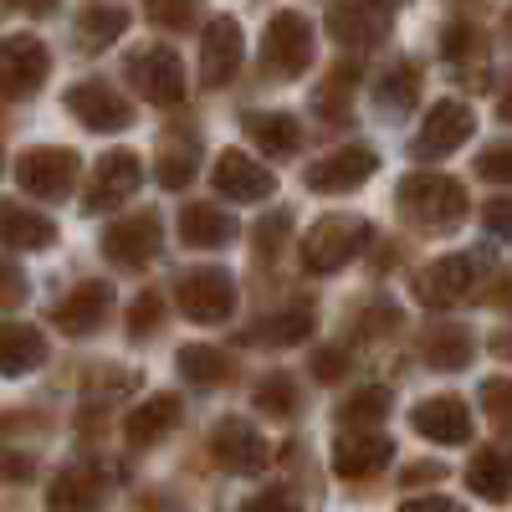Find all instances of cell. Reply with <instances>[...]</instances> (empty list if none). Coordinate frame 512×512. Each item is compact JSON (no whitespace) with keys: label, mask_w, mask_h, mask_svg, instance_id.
Segmentation results:
<instances>
[{"label":"cell","mask_w":512,"mask_h":512,"mask_svg":"<svg viewBox=\"0 0 512 512\" xmlns=\"http://www.w3.org/2000/svg\"><path fill=\"white\" fill-rule=\"evenodd\" d=\"M395 200H400V216L415 221V226H425V231H451L466 216L461 180L436 175V169H415V175H405L400 190H395Z\"/></svg>","instance_id":"obj_1"},{"label":"cell","mask_w":512,"mask_h":512,"mask_svg":"<svg viewBox=\"0 0 512 512\" xmlns=\"http://www.w3.org/2000/svg\"><path fill=\"white\" fill-rule=\"evenodd\" d=\"M364 246H369V221H359V216H323L308 231V241H303V267L308 272H338V267H349Z\"/></svg>","instance_id":"obj_2"},{"label":"cell","mask_w":512,"mask_h":512,"mask_svg":"<svg viewBox=\"0 0 512 512\" xmlns=\"http://www.w3.org/2000/svg\"><path fill=\"white\" fill-rule=\"evenodd\" d=\"M262 67L277 77V82H292L313 67V26L297 16V11H282L272 16L267 26V41H262Z\"/></svg>","instance_id":"obj_3"},{"label":"cell","mask_w":512,"mask_h":512,"mask_svg":"<svg viewBox=\"0 0 512 512\" xmlns=\"http://www.w3.org/2000/svg\"><path fill=\"white\" fill-rule=\"evenodd\" d=\"M175 297H180L185 318H195V323H226L231 308H236V282L221 267H195V272L180 277Z\"/></svg>","instance_id":"obj_4"},{"label":"cell","mask_w":512,"mask_h":512,"mask_svg":"<svg viewBox=\"0 0 512 512\" xmlns=\"http://www.w3.org/2000/svg\"><path fill=\"white\" fill-rule=\"evenodd\" d=\"M123 77L134 82V93L149 103H180L185 98V62L169 52V47H144L128 57Z\"/></svg>","instance_id":"obj_5"},{"label":"cell","mask_w":512,"mask_h":512,"mask_svg":"<svg viewBox=\"0 0 512 512\" xmlns=\"http://www.w3.org/2000/svg\"><path fill=\"white\" fill-rule=\"evenodd\" d=\"M52 72V52L36 36H6L0 41V98H31Z\"/></svg>","instance_id":"obj_6"},{"label":"cell","mask_w":512,"mask_h":512,"mask_svg":"<svg viewBox=\"0 0 512 512\" xmlns=\"http://www.w3.org/2000/svg\"><path fill=\"white\" fill-rule=\"evenodd\" d=\"M16 180H21V190H31L36 200H62V195L77 185V154H72V149H57V144L26 149V154L16 159Z\"/></svg>","instance_id":"obj_7"},{"label":"cell","mask_w":512,"mask_h":512,"mask_svg":"<svg viewBox=\"0 0 512 512\" xmlns=\"http://www.w3.org/2000/svg\"><path fill=\"white\" fill-rule=\"evenodd\" d=\"M374 169H379V154L364 149V144H349V149H333L328 159L308 164L303 169V185L318 190V195H349V190H359L374 175Z\"/></svg>","instance_id":"obj_8"},{"label":"cell","mask_w":512,"mask_h":512,"mask_svg":"<svg viewBox=\"0 0 512 512\" xmlns=\"http://www.w3.org/2000/svg\"><path fill=\"white\" fill-rule=\"evenodd\" d=\"M472 134H477L472 108L456 103V98H446V103H436L431 113H425V123H420V134H415L410 154H415V159H441V154L461 149Z\"/></svg>","instance_id":"obj_9"},{"label":"cell","mask_w":512,"mask_h":512,"mask_svg":"<svg viewBox=\"0 0 512 512\" xmlns=\"http://www.w3.org/2000/svg\"><path fill=\"white\" fill-rule=\"evenodd\" d=\"M210 456H216L226 472H262V466L272 461V446L262 441V431H256L251 420H236V415H226V420H216V431H210Z\"/></svg>","instance_id":"obj_10"},{"label":"cell","mask_w":512,"mask_h":512,"mask_svg":"<svg viewBox=\"0 0 512 512\" xmlns=\"http://www.w3.org/2000/svg\"><path fill=\"white\" fill-rule=\"evenodd\" d=\"M67 113L82 118V123L93 128V134H113V128H128V123H134V108H128V98L113 88V82H103V77L77 82V88L67 93Z\"/></svg>","instance_id":"obj_11"},{"label":"cell","mask_w":512,"mask_h":512,"mask_svg":"<svg viewBox=\"0 0 512 512\" xmlns=\"http://www.w3.org/2000/svg\"><path fill=\"white\" fill-rule=\"evenodd\" d=\"M472 292H477V262L472 256H441V262H431L415 277V297L425 308H451Z\"/></svg>","instance_id":"obj_12"},{"label":"cell","mask_w":512,"mask_h":512,"mask_svg":"<svg viewBox=\"0 0 512 512\" xmlns=\"http://www.w3.org/2000/svg\"><path fill=\"white\" fill-rule=\"evenodd\" d=\"M159 251V216L154 210H139V216H123L103 231V256L113 267H144Z\"/></svg>","instance_id":"obj_13"},{"label":"cell","mask_w":512,"mask_h":512,"mask_svg":"<svg viewBox=\"0 0 512 512\" xmlns=\"http://www.w3.org/2000/svg\"><path fill=\"white\" fill-rule=\"evenodd\" d=\"M108 313H113V287L108 282H77L52 308V323L62 333H72V338H88V333H98L108 323Z\"/></svg>","instance_id":"obj_14"},{"label":"cell","mask_w":512,"mask_h":512,"mask_svg":"<svg viewBox=\"0 0 512 512\" xmlns=\"http://www.w3.org/2000/svg\"><path fill=\"white\" fill-rule=\"evenodd\" d=\"M241 67V26L231 16H216L200 36V77L205 88H226Z\"/></svg>","instance_id":"obj_15"},{"label":"cell","mask_w":512,"mask_h":512,"mask_svg":"<svg viewBox=\"0 0 512 512\" xmlns=\"http://www.w3.org/2000/svg\"><path fill=\"white\" fill-rule=\"evenodd\" d=\"M410 425H415L425 441H441V446L472 441V410H466V400H456V395L420 400V405L410 410Z\"/></svg>","instance_id":"obj_16"},{"label":"cell","mask_w":512,"mask_h":512,"mask_svg":"<svg viewBox=\"0 0 512 512\" xmlns=\"http://www.w3.org/2000/svg\"><path fill=\"white\" fill-rule=\"evenodd\" d=\"M139 185H144V164H139V154H128V149L103 154L98 169H93V185H88V210H108V205L128 200Z\"/></svg>","instance_id":"obj_17"},{"label":"cell","mask_w":512,"mask_h":512,"mask_svg":"<svg viewBox=\"0 0 512 512\" xmlns=\"http://www.w3.org/2000/svg\"><path fill=\"white\" fill-rule=\"evenodd\" d=\"M216 190L226 195V200H267L272 190H277V175L267 164H256V159H246V154H236V149H226L221 159H216Z\"/></svg>","instance_id":"obj_18"},{"label":"cell","mask_w":512,"mask_h":512,"mask_svg":"<svg viewBox=\"0 0 512 512\" xmlns=\"http://www.w3.org/2000/svg\"><path fill=\"white\" fill-rule=\"evenodd\" d=\"M57 241V221L21 200H0V246L11 251H47Z\"/></svg>","instance_id":"obj_19"},{"label":"cell","mask_w":512,"mask_h":512,"mask_svg":"<svg viewBox=\"0 0 512 512\" xmlns=\"http://www.w3.org/2000/svg\"><path fill=\"white\" fill-rule=\"evenodd\" d=\"M395 26L390 6H333L328 11V36H338L344 47H374Z\"/></svg>","instance_id":"obj_20"},{"label":"cell","mask_w":512,"mask_h":512,"mask_svg":"<svg viewBox=\"0 0 512 512\" xmlns=\"http://www.w3.org/2000/svg\"><path fill=\"white\" fill-rule=\"evenodd\" d=\"M47 364V333L36 323H0V374H31Z\"/></svg>","instance_id":"obj_21"},{"label":"cell","mask_w":512,"mask_h":512,"mask_svg":"<svg viewBox=\"0 0 512 512\" xmlns=\"http://www.w3.org/2000/svg\"><path fill=\"white\" fill-rule=\"evenodd\" d=\"M175 425H180V400L175 395H154V400L128 410L123 436H128V446H154V441H164L169 431H175Z\"/></svg>","instance_id":"obj_22"},{"label":"cell","mask_w":512,"mask_h":512,"mask_svg":"<svg viewBox=\"0 0 512 512\" xmlns=\"http://www.w3.org/2000/svg\"><path fill=\"white\" fill-rule=\"evenodd\" d=\"M180 236H185V246H205V251H216V246H231V241H236V221L226 216L221 205L195 200V205H185V210H180Z\"/></svg>","instance_id":"obj_23"},{"label":"cell","mask_w":512,"mask_h":512,"mask_svg":"<svg viewBox=\"0 0 512 512\" xmlns=\"http://www.w3.org/2000/svg\"><path fill=\"white\" fill-rule=\"evenodd\" d=\"M390 461V441L384 436H374V431H359V436H344L333 446V472L338 477H374L379 466Z\"/></svg>","instance_id":"obj_24"},{"label":"cell","mask_w":512,"mask_h":512,"mask_svg":"<svg viewBox=\"0 0 512 512\" xmlns=\"http://www.w3.org/2000/svg\"><path fill=\"white\" fill-rule=\"evenodd\" d=\"M466 482H472V492L487 497V502H507V492H512V446L477 451L472 466H466Z\"/></svg>","instance_id":"obj_25"},{"label":"cell","mask_w":512,"mask_h":512,"mask_svg":"<svg viewBox=\"0 0 512 512\" xmlns=\"http://www.w3.org/2000/svg\"><path fill=\"white\" fill-rule=\"evenodd\" d=\"M246 139L262 154H297L303 149V123L292 113H246Z\"/></svg>","instance_id":"obj_26"},{"label":"cell","mask_w":512,"mask_h":512,"mask_svg":"<svg viewBox=\"0 0 512 512\" xmlns=\"http://www.w3.org/2000/svg\"><path fill=\"white\" fill-rule=\"evenodd\" d=\"M103 497H108V487H103V477L93 472V466H72V472H62L57 487L47 492L52 512H88V507H98Z\"/></svg>","instance_id":"obj_27"},{"label":"cell","mask_w":512,"mask_h":512,"mask_svg":"<svg viewBox=\"0 0 512 512\" xmlns=\"http://www.w3.org/2000/svg\"><path fill=\"white\" fill-rule=\"evenodd\" d=\"M472 354H477V338L461 323H441V328L425 333V364L431 369H466Z\"/></svg>","instance_id":"obj_28"},{"label":"cell","mask_w":512,"mask_h":512,"mask_svg":"<svg viewBox=\"0 0 512 512\" xmlns=\"http://www.w3.org/2000/svg\"><path fill=\"white\" fill-rule=\"evenodd\" d=\"M313 333V313L308 308H292V313H277V318H262L256 328L241 333V344H267V349H287V344H303Z\"/></svg>","instance_id":"obj_29"},{"label":"cell","mask_w":512,"mask_h":512,"mask_svg":"<svg viewBox=\"0 0 512 512\" xmlns=\"http://www.w3.org/2000/svg\"><path fill=\"white\" fill-rule=\"evenodd\" d=\"M180 374L190 384H200V390H216V384L231 379V359L221 349H210V344H185L180 349Z\"/></svg>","instance_id":"obj_30"},{"label":"cell","mask_w":512,"mask_h":512,"mask_svg":"<svg viewBox=\"0 0 512 512\" xmlns=\"http://www.w3.org/2000/svg\"><path fill=\"white\" fill-rule=\"evenodd\" d=\"M374 98H379L384 113H405V108H415V98H420V72H415V62H395L390 72L374 82Z\"/></svg>","instance_id":"obj_31"},{"label":"cell","mask_w":512,"mask_h":512,"mask_svg":"<svg viewBox=\"0 0 512 512\" xmlns=\"http://www.w3.org/2000/svg\"><path fill=\"white\" fill-rule=\"evenodd\" d=\"M128 26V11L123 6H88L77 16V36H82V52H98Z\"/></svg>","instance_id":"obj_32"},{"label":"cell","mask_w":512,"mask_h":512,"mask_svg":"<svg viewBox=\"0 0 512 512\" xmlns=\"http://www.w3.org/2000/svg\"><path fill=\"white\" fill-rule=\"evenodd\" d=\"M256 405H262L267 415H292L297 410V384L287 379V374H267L262 384H256Z\"/></svg>","instance_id":"obj_33"},{"label":"cell","mask_w":512,"mask_h":512,"mask_svg":"<svg viewBox=\"0 0 512 512\" xmlns=\"http://www.w3.org/2000/svg\"><path fill=\"white\" fill-rule=\"evenodd\" d=\"M338 415H344V425L384 420V415H390V390H379V384H374V390H359V395H349V405L338 410Z\"/></svg>","instance_id":"obj_34"},{"label":"cell","mask_w":512,"mask_h":512,"mask_svg":"<svg viewBox=\"0 0 512 512\" xmlns=\"http://www.w3.org/2000/svg\"><path fill=\"white\" fill-rule=\"evenodd\" d=\"M287 231H292V210H277V216H262L256 221V256H272V251H282V241H287Z\"/></svg>","instance_id":"obj_35"},{"label":"cell","mask_w":512,"mask_h":512,"mask_svg":"<svg viewBox=\"0 0 512 512\" xmlns=\"http://www.w3.org/2000/svg\"><path fill=\"white\" fill-rule=\"evenodd\" d=\"M482 405H487V415L502 425V431H512V379H487L482 384Z\"/></svg>","instance_id":"obj_36"},{"label":"cell","mask_w":512,"mask_h":512,"mask_svg":"<svg viewBox=\"0 0 512 512\" xmlns=\"http://www.w3.org/2000/svg\"><path fill=\"white\" fill-rule=\"evenodd\" d=\"M477 175L492 180V185H512V144H492V149H482Z\"/></svg>","instance_id":"obj_37"},{"label":"cell","mask_w":512,"mask_h":512,"mask_svg":"<svg viewBox=\"0 0 512 512\" xmlns=\"http://www.w3.org/2000/svg\"><path fill=\"white\" fill-rule=\"evenodd\" d=\"M159 313H164V303L154 292H144L134 308H128V338H149L154 328H159Z\"/></svg>","instance_id":"obj_38"},{"label":"cell","mask_w":512,"mask_h":512,"mask_svg":"<svg viewBox=\"0 0 512 512\" xmlns=\"http://www.w3.org/2000/svg\"><path fill=\"white\" fill-rule=\"evenodd\" d=\"M482 226L492 236H512V200H487L482 205Z\"/></svg>","instance_id":"obj_39"},{"label":"cell","mask_w":512,"mask_h":512,"mask_svg":"<svg viewBox=\"0 0 512 512\" xmlns=\"http://www.w3.org/2000/svg\"><path fill=\"white\" fill-rule=\"evenodd\" d=\"M26 297V277L16 267H0V308H16Z\"/></svg>","instance_id":"obj_40"},{"label":"cell","mask_w":512,"mask_h":512,"mask_svg":"<svg viewBox=\"0 0 512 512\" xmlns=\"http://www.w3.org/2000/svg\"><path fill=\"white\" fill-rule=\"evenodd\" d=\"M344 369H349V354H344V349H323V354L313 359V374H318L323 384H328V379H338Z\"/></svg>","instance_id":"obj_41"},{"label":"cell","mask_w":512,"mask_h":512,"mask_svg":"<svg viewBox=\"0 0 512 512\" xmlns=\"http://www.w3.org/2000/svg\"><path fill=\"white\" fill-rule=\"evenodd\" d=\"M241 512H303V507H297L287 492H262V497H251Z\"/></svg>","instance_id":"obj_42"},{"label":"cell","mask_w":512,"mask_h":512,"mask_svg":"<svg viewBox=\"0 0 512 512\" xmlns=\"http://www.w3.org/2000/svg\"><path fill=\"white\" fill-rule=\"evenodd\" d=\"M472 47H482V41H477V31H466V26H451L446 41H441V52H446V57H466Z\"/></svg>","instance_id":"obj_43"},{"label":"cell","mask_w":512,"mask_h":512,"mask_svg":"<svg viewBox=\"0 0 512 512\" xmlns=\"http://www.w3.org/2000/svg\"><path fill=\"white\" fill-rule=\"evenodd\" d=\"M149 16L159 26H195V6H154Z\"/></svg>","instance_id":"obj_44"},{"label":"cell","mask_w":512,"mask_h":512,"mask_svg":"<svg viewBox=\"0 0 512 512\" xmlns=\"http://www.w3.org/2000/svg\"><path fill=\"white\" fill-rule=\"evenodd\" d=\"M400 512H466V507L451 502V497H415V502H405Z\"/></svg>","instance_id":"obj_45"},{"label":"cell","mask_w":512,"mask_h":512,"mask_svg":"<svg viewBox=\"0 0 512 512\" xmlns=\"http://www.w3.org/2000/svg\"><path fill=\"white\" fill-rule=\"evenodd\" d=\"M487 349H492L497 359H512V328H497V333H492V344H487Z\"/></svg>","instance_id":"obj_46"},{"label":"cell","mask_w":512,"mask_h":512,"mask_svg":"<svg viewBox=\"0 0 512 512\" xmlns=\"http://www.w3.org/2000/svg\"><path fill=\"white\" fill-rule=\"evenodd\" d=\"M431 477H441V466H410L405 472V482H431Z\"/></svg>","instance_id":"obj_47"},{"label":"cell","mask_w":512,"mask_h":512,"mask_svg":"<svg viewBox=\"0 0 512 512\" xmlns=\"http://www.w3.org/2000/svg\"><path fill=\"white\" fill-rule=\"evenodd\" d=\"M497 118H502V123H512V88L502 93V103H497Z\"/></svg>","instance_id":"obj_48"}]
</instances>
